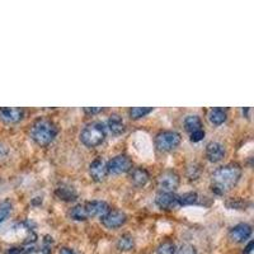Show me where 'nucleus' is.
Masks as SVG:
<instances>
[{"label": "nucleus", "instance_id": "nucleus-1", "mask_svg": "<svg viewBox=\"0 0 254 254\" xmlns=\"http://www.w3.org/2000/svg\"><path fill=\"white\" fill-rule=\"evenodd\" d=\"M242 177V167L238 163H229L217 168L211 177V190L219 196L225 194L226 192L238 185Z\"/></svg>", "mask_w": 254, "mask_h": 254}, {"label": "nucleus", "instance_id": "nucleus-2", "mask_svg": "<svg viewBox=\"0 0 254 254\" xmlns=\"http://www.w3.org/2000/svg\"><path fill=\"white\" fill-rule=\"evenodd\" d=\"M59 133V128L49 119H38L33 122L31 127L32 140L41 147H46L56 139Z\"/></svg>", "mask_w": 254, "mask_h": 254}, {"label": "nucleus", "instance_id": "nucleus-3", "mask_svg": "<svg viewBox=\"0 0 254 254\" xmlns=\"http://www.w3.org/2000/svg\"><path fill=\"white\" fill-rule=\"evenodd\" d=\"M106 136H107V131L103 122L93 121L85 125L79 137H80L81 144L87 147H95L104 141Z\"/></svg>", "mask_w": 254, "mask_h": 254}, {"label": "nucleus", "instance_id": "nucleus-4", "mask_svg": "<svg viewBox=\"0 0 254 254\" xmlns=\"http://www.w3.org/2000/svg\"><path fill=\"white\" fill-rule=\"evenodd\" d=\"M181 140H182V136H181L179 132H177V131L165 130L156 133L154 142H155V147L159 151L168 153V151L174 150V149L181 144Z\"/></svg>", "mask_w": 254, "mask_h": 254}, {"label": "nucleus", "instance_id": "nucleus-5", "mask_svg": "<svg viewBox=\"0 0 254 254\" xmlns=\"http://www.w3.org/2000/svg\"><path fill=\"white\" fill-rule=\"evenodd\" d=\"M106 165H107L108 174H122L132 169V160L125 154H120V155H116L115 158L108 160Z\"/></svg>", "mask_w": 254, "mask_h": 254}, {"label": "nucleus", "instance_id": "nucleus-6", "mask_svg": "<svg viewBox=\"0 0 254 254\" xmlns=\"http://www.w3.org/2000/svg\"><path fill=\"white\" fill-rule=\"evenodd\" d=\"M181 178L173 169H167L158 177V185L162 192H174L178 190Z\"/></svg>", "mask_w": 254, "mask_h": 254}, {"label": "nucleus", "instance_id": "nucleus-7", "mask_svg": "<svg viewBox=\"0 0 254 254\" xmlns=\"http://www.w3.org/2000/svg\"><path fill=\"white\" fill-rule=\"evenodd\" d=\"M127 221V216L121 210H108L101 216L102 225L107 229H119Z\"/></svg>", "mask_w": 254, "mask_h": 254}, {"label": "nucleus", "instance_id": "nucleus-8", "mask_svg": "<svg viewBox=\"0 0 254 254\" xmlns=\"http://www.w3.org/2000/svg\"><path fill=\"white\" fill-rule=\"evenodd\" d=\"M155 203L162 210L171 211L178 206V196L174 192H159L156 194Z\"/></svg>", "mask_w": 254, "mask_h": 254}, {"label": "nucleus", "instance_id": "nucleus-9", "mask_svg": "<svg viewBox=\"0 0 254 254\" xmlns=\"http://www.w3.org/2000/svg\"><path fill=\"white\" fill-rule=\"evenodd\" d=\"M107 165L103 159L97 158L89 164V176L94 182H102L107 177Z\"/></svg>", "mask_w": 254, "mask_h": 254}, {"label": "nucleus", "instance_id": "nucleus-10", "mask_svg": "<svg viewBox=\"0 0 254 254\" xmlns=\"http://www.w3.org/2000/svg\"><path fill=\"white\" fill-rule=\"evenodd\" d=\"M252 235V226L246 222H242V224H238L234 228L231 229L230 233H229V238L231 239V242L234 243H244L251 238Z\"/></svg>", "mask_w": 254, "mask_h": 254}, {"label": "nucleus", "instance_id": "nucleus-11", "mask_svg": "<svg viewBox=\"0 0 254 254\" xmlns=\"http://www.w3.org/2000/svg\"><path fill=\"white\" fill-rule=\"evenodd\" d=\"M225 147L221 142L211 141L206 146V158L211 163H219L225 158Z\"/></svg>", "mask_w": 254, "mask_h": 254}, {"label": "nucleus", "instance_id": "nucleus-12", "mask_svg": "<svg viewBox=\"0 0 254 254\" xmlns=\"http://www.w3.org/2000/svg\"><path fill=\"white\" fill-rule=\"evenodd\" d=\"M23 117H24L23 108H19V107L0 108V120H1L3 122H5V124H17V122L22 121Z\"/></svg>", "mask_w": 254, "mask_h": 254}, {"label": "nucleus", "instance_id": "nucleus-13", "mask_svg": "<svg viewBox=\"0 0 254 254\" xmlns=\"http://www.w3.org/2000/svg\"><path fill=\"white\" fill-rule=\"evenodd\" d=\"M131 173H130V179H131V183H132L135 187L137 188H142L149 183L150 181V174L149 172L145 169V168L139 167V168H133L131 169Z\"/></svg>", "mask_w": 254, "mask_h": 254}, {"label": "nucleus", "instance_id": "nucleus-14", "mask_svg": "<svg viewBox=\"0 0 254 254\" xmlns=\"http://www.w3.org/2000/svg\"><path fill=\"white\" fill-rule=\"evenodd\" d=\"M84 207L87 211L88 217H101L110 210V205L106 201H89V202L84 203Z\"/></svg>", "mask_w": 254, "mask_h": 254}, {"label": "nucleus", "instance_id": "nucleus-15", "mask_svg": "<svg viewBox=\"0 0 254 254\" xmlns=\"http://www.w3.org/2000/svg\"><path fill=\"white\" fill-rule=\"evenodd\" d=\"M107 126L108 128H110L111 132L116 136L122 135V133L126 131V126H125L124 120H122L121 116L117 115V113H113V115L110 116V119H108L107 121Z\"/></svg>", "mask_w": 254, "mask_h": 254}, {"label": "nucleus", "instance_id": "nucleus-16", "mask_svg": "<svg viewBox=\"0 0 254 254\" xmlns=\"http://www.w3.org/2000/svg\"><path fill=\"white\" fill-rule=\"evenodd\" d=\"M55 193L59 198L63 199V201H66V202H71V201H75L78 198V193L74 190V187L69 185H64V183L56 188Z\"/></svg>", "mask_w": 254, "mask_h": 254}, {"label": "nucleus", "instance_id": "nucleus-17", "mask_svg": "<svg viewBox=\"0 0 254 254\" xmlns=\"http://www.w3.org/2000/svg\"><path fill=\"white\" fill-rule=\"evenodd\" d=\"M208 121L211 122L215 126H220L224 122L226 121V117H228V113H226V110L221 107L216 108H211L210 112H208Z\"/></svg>", "mask_w": 254, "mask_h": 254}, {"label": "nucleus", "instance_id": "nucleus-18", "mask_svg": "<svg viewBox=\"0 0 254 254\" xmlns=\"http://www.w3.org/2000/svg\"><path fill=\"white\" fill-rule=\"evenodd\" d=\"M183 125H185L186 131H188L190 133H192V132H194V131L201 130V128H202V121H201V119H199L198 116H196V115L187 116V117L185 119Z\"/></svg>", "mask_w": 254, "mask_h": 254}, {"label": "nucleus", "instance_id": "nucleus-19", "mask_svg": "<svg viewBox=\"0 0 254 254\" xmlns=\"http://www.w3.org/2000/svg\"><path fill=\"white\" fill-rule=\"evenodd\" d=\"M135 247V239L132 235L124 234L117 240V249L121 252H130Z\"/></svg>", "mask_w": 254, "mask_h": 254}, {"label": "nucleus", "instance_id": "nucleus-20", "mask_svg": "<svg viewBox=\"0 0 254 254\" xmlns=\"http://www.w3.org/2000/svg\"><path fill=\"white\" fill-rule=\"evenodd\" d=\"M69 215L70 217H71L72 220H75V221H85V220L89 219L87 215V211H85V207H84V203H79V205L74 206V207L70 210Z\"/></svg>", "mask_w": 254, "mask_h": 254}, {"label": "nucleus", "instance_id": "nucleus-21", "mask_svg": "<svg viewBox=\"0 0 254 254\" xmlns=\"http://www.w3.org/2000/svg\"><path fill=\"white\" fill-rule=\"evenodd\" d=\"M198 201V194L197 192H186V193L178 196V205L179 206H190L197 203Z\"/></svg>", "mask_w": 254, "mask_h": 254}, {"label": "nucleus", "instance_id": "nucleus-22", "mask_svg": "<svg viewBox=\"0 0 254 254\" xmlns=\"http://www.w3.org/2000/svg\"><path fill=\"white\" fill-rule=\"evenodd\" d=\"M153 111V107H132L128 110V116H130L131 120H140Z\"/></svg>", "mask_w": 254, "mask_h": 254}, {"label": "nucleus", "instance_id": "nucleus-23", "mask_svg": "<svg viewBox=\"0 0 254 254\" xmlns=\"http://www.w3.org/2000/svg\"><path fill=\"white\" fill-rule=\"evenodd\" d=\"M177 246L172 240H167L163 242L160 246L156 249V254H176Z\"/></svg>", "mask_w": 254, "mask_h": 254}, {"label": "nucleus", "instance_id": "nucleus-24", "mask_svg": "<svg viewBox=\"0 0 254 254\" xmlns=\"http://www.w3.org/2000/svg\"><path fill=\"white\" fill-rule=\"evenodd\" d=\"M12 212V203L9 201H4L0 203V224L6 219Z\"/></svg>", "mask_w": 254, "mask_h": 254}, {"label": "nucleus", "instance_id": "nucleus-25", "mask_svg": "<svg viewBox=\"0 0 254 254\" xmlns=\"http://www.w3.org/2000/svg\"><path fill=\"white\" fill-rule=\"evenodd\" d=\"M176 254H198L197 253L196 248L190 244H183L179 249H177Z\"/></svg>", "mask_w": 254, "mask_h": 254}, {"label": "nucleus", "instance_id": "nucleus-26", "mask_svg": "<svg viewBox=\"0 0 254 254\" xmlns=\"http://www.w3.org/2000/svg\"><path fill=\"white\" fill-rule=\"evenodd\" d=\"M205 137V130L201 128V130H197L194 132L190 133V141L192 142H199L201 140Z\"/></svg>", "mask_w": 254, "mask_h": 254}, {"label": "nucleus", "instance_id": "nucleus-27", "mask_svg": "<svg viewBox=\"0 0 254 254\" xmlns=\"http://www.w3.org/2000/svg\"><path fill=\"white\" fill-rule=\"evenodd\" d=\"M52 243H54L52 238L49 237V235H46V237H45V240H44V247H42V253H44V254L51 253Z\"/></svg>", "mask_w": 254, "mask_h": 254}, {"label": "nucleus", "instance_id": "nucleus-28", "mask_svg": "<svg viewBox=\"0 0 254 254\" xmlns=\"http://www.w3.org/2000/svg\"><path fill=\"white\" fill-rule=\"evenodd\" d=\"M243 201L242 199H238V198H235V199H231L230 202H228V206L230 208H233V210H242L243 208Z\"/></svg>", "mask_w": 254, "mask_h": 254}, {"label": "nucleus", "instance_id": "nucleus-29", "mask_svg": "<svg viewBox=\"0 0 254 254\" xmlns=\"http://www.w3.org/2000/svg\"><path fill=\"white\" fill-rule=\"evenodd\" d=\"M103 108H84V112L88 113V115H95V113H99V112H103Z\"/></svg>", "mask_w": 254, "mask_h": 254}, {"label": "nucleus", "instance_id": "nucleus-30", "mask_svg": "<svg viewBox=\"0 0 254 254\" xmlns=\"http://www.w3.org/2000/svg\"><path fill=\"white\" fill-rule=\"evenodd\" d=\"M6 154H8V149H6V146L3 144H0V158H4Z\"/></svg>", "mask_w": 254, "mask_h": 254}, {"label": "nucleus", "instance_id": "nucleus-31", "mask_svg": "<svg viewBox=\"0 0 254 254\" xmlns=\"http://www.w3.org/2000/svg\"><path fill=\"white\" fill-rule=\"evenodd\" d=\"M253 247H254V243L253 242H249L248 246L246 247V249H244V252H243V254H249L252 251H253Z\"/></svg>", "mask_w": 254, "mask_h": 254}, {"label": "nucleus", "instance_id": "nucleus-32", "mask_svg": "<svg viewBox=\"0 0 254 254\" xmlns=\"http://www.w3.org/2000/svg\"><path fill=\"white\" fill-rule=\"evenodd\" d=\"M24 252V249L22 248H12V249H9L8 254H22Z\"/></svg>", "mask_w": 254, "mask_h": 254}, {"label": "nucleus", "instance_id": "nucleus-33", "mask_svg": "<svg viewBox=\"0 0 254 254\" xmlns=\"http://www.w3.org/2000/svg\"><path fill=\"white\" fill-rule=\"evenodd\" d=\"M59 254H76V253L74 251H71L70 248H61L60 253Z\"/></svg>", "mask_w": 254, "mask_h": 254}, {"label": "nucleus", "instance_id": "nucleus-34", "mask_svg": "<svg viewBox=\"0 0 254 254\" xmlns=\"http://www.w3.org/2000/svg\"><path fill=\"white\" fill-rule=\"evenodd\" d=\"M249 112H251V108H243V115H246L247 119H249Z\"/></svg>", "mask_w": 254, "mask_h": 254}]
</instances>
